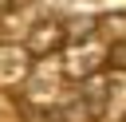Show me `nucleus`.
<instances>
[{
    "instance_id": "4",
    "label": "nucleus",
    "mask_w": 126,
    "mask_h": 122,
    "mask_svg": "<svg viewBox=\"0 0 126 122\" xmlns=\"http://www.w3.org/2000/svg\"><path fill=\"white\" fill-rule=\"evenodd\" d=\"M106 67L126 71V35H114V43H106Z\"/></svg>"
},
{
    "instance_id": "1",
    "label": "nucleus",
    "mask_w": 126,
    "mask_h": 122,
    "mask_svg": "<svg viewBox=\"0 0 126 122\" xmlns=\"http://www.w3.org/2000/svg\"><path fill=\"white\" fill-rule=\"evenodd\" d=\"M110 106V79L102 71L71 79V87L59 94L55 110L63 114V122H98Z\"/></svg>"
},
{
    "instance_id": "6",
    "label": "nucleus",
    "mask_w": 126,
    "mask_h": 122,
    "mask_svg": "<svg viewBox=\"0 0 126 122\" xmlns=\"http://www.w3.org/2000/svg\"><path fill=\"white\" fill-rule=\"evenodd\" d=\"M122 122H126V118H122Z\"/></svg>"
},
{
    "instance_id": "5",
    "label": "nucleus",
    "mask_w": 126,
    "mask_h": 122,
    "mask_svg": "<svg viewBox=\"0 0 126 122\" xmlns=\"http://www.w3.org/2000/svg\"><path fill=\"white\" fill-rule=\"evenodd\" d=\"M32 0H0V16H12V12H20V8H28Z\"/></svg>"
},
{
    "instance_id": "3",
    "label": "nucleus",
    "mask_w": 126,
    "mask_h": 122,
    "mask_svg": "<svg viewBox=\"0 0 126 122\" xmlns=\"http://www.w3.org/2000/svg\"><path fill=\"white\" fill-rule=\"evenodd\" d=\"M32 55L24 51V43H0V83L4 87H20L32 75Z\"/></svg>"
},
{
    "instance_id": "2",
    "label": "nucleus",
    "mask_w": 126,
    "mask_h": 122,
    "mask_svg": "<svg viewBox=\"0 0 126 122\" xmlns=\"http://www.w3.org/2000/svg\"><path fill=\"white\" fill-rule=\"evenodd\" d=\"M63 43H67V28H63L59 16H39V20L28 28V35H24V51H28L32 59H47V55H55Z\"/></svg>"
}]
</instances>
